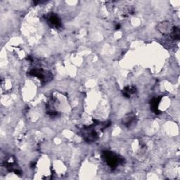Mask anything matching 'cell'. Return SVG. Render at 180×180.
Listing matches in <instances>:
<instances>
[{"label":"cell","instance_id":"7","mask_svg":"<svg viewBox=\"0 0 180 180\" xmlns=\"http://www.w3.org/2000/svg\"><path fill=\"white\" fill-rule=\"evenodd\" d=\"M179 30L178 28H173L171 31V37L175 40H178L179 39Z\"/></svg>","mask_w":180,"mask_h":180},{"label":"cell","instance_id":"6","mask_svg":"<svg viewBox=\"0 0 180 180\" xmlns=\"http://www.w3.org/2000/svg\"><path fill=\"white\" fill-rule=\"evenodd\" d=\"M160 100V98H154L151 101V109L155 113H158V104Z\"/></svg>","mask_w":180,"mask_h":180},{"label":"cell","instance_id":"2","mask_svg":"<svg viewBox=\"0 0 180 180\" xmlns=\"http://www.w3.org/2000/svg\"><path fill=\"white\" fill-rule=\"evenodd\" d=\"M47 23L53 28H59L61 26V21L57 14H49L46 17Z\"/></svg>","mask_w":180,"mask_h":180},{"label":"cell","instance_id":"3","mask_svg":"<svg viewBox=\"0 0 180 180\" xmlns=\"http://www.w3.org/2000/svg\"><path fill=\"white\" fill-rule=\"evenodd\" d=\"M46 71L42 69H38V68H35L30 70V72H29V74L30 75H33V77H36L37 78L40 79L41 81L43 82H47V75H46Z\"/></svg>","mask_w":180,"mask_h":180},{"label":"cell","instance_id":"5","mask_svg":"<svg viewBox=\"0 0 180 180\" xmlns=\"http://www.w3.org/2000/svg\"><path fill=\"white\" fill-rule=\"evenodd\" d=\"M137 92V89L135 86H128L126 87L123 89V94L126 97H130L133 94H135Z\"/></svg>","mask_w":180,"mask_h":180},{"label":"cell","instance_id":"4","mask_svg":"<svg viewBox=\"0 0 180 180\" xmlns=\"http://www.w3.org/2000/svg\"><path fill=\"white\" fill-rule=\"evenodd\" d=\"M136 120V117L134 114H130L125 117L123 119V123L124 125L127 127H130L131 125H133V123H135Z\"/></svg>","mask_w":180,"mask_h":180},{"label":"cell","instance_id":"1","mask_svg":"<svg viewBox=\"0 0 180 180\" xmlns=\"http://www.w3.org/2000/svg\"><path fill=\"white\" fill-rule=\"evenodd\" d=\"M104 159L111 169H115L118 165L123 162V159L118 155L111 151H104L103 154Z\"/></svg>","mask_w":180,"mask_h":180}]
</instances>
